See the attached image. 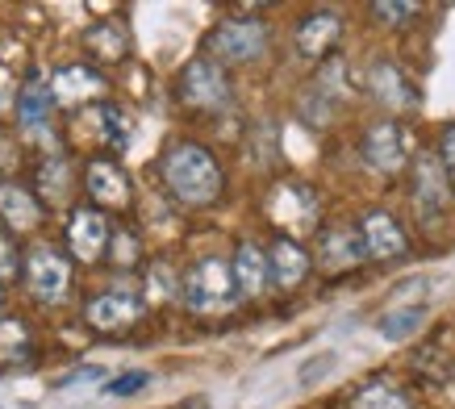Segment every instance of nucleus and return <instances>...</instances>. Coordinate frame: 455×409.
I'll return each instance as SVG.
<instances>
[{"instance_id":"obj_18","label":"nucleus","mask_w":455,"mask_h":409,"mask_svg":"<svg viewBox=\"0 0 455 409\" xmlns=\"http://www.w3.org/2000/svg\"><path fill=\"white\" fill-rule=\"evenodd\" d=\"M42 218H46V209H42V201L34 196L29 184H21V180H0V230H9L17 238V234L38 230Z\"/></svg>"},{"instance_id":"obj_19","label":"nucleus","mask_w":455,"mask_h":409,"mask_svg":"<svg viewBox=\"0 0 455 409\" xmlns=\"http://www.w3.org/2000/svg\"><path fill=\"white\" fill-rule=\"evenodd\" d=\"M230 280H235V297L238 301H259L272 280H267V255L259 243H238L230 255Z\"/></svg>"},{"instance_id":"obj_10","label":"nucleus","mask_w":455,"mask_h":409,"mask_svg":"<svg viewBox=\"0 0 455 409\" xmlns=\"http://www.w3.org/2000/svg\"><path fill=\"white\" fill-rule=\"evenodd\" d=\"M147 314V305L134 288H100L97 297L84 305V322L97 330V334H125L134 330Z\"/></svg>"},{"instance_id":"obj_22","label":"nucleus","mask_w":455,"mask_h":409,"mask_svg":"<svg viewBox=\"0 0 455 409\" xmlns=\"http://www.w3.org/2000/svg\"><path fill=\"white\" fill-rule=\"evenodd\" d=\"M84 51L92 63H125L130 59V29L122 21H92L84 29Z\"/></svg>"},{"instance_id":"obj_30","label":"nucleus","mask_w":455,"mask_h":409,"mask_svg":"<svg viewBox=\"0 0 455 409\" xmlns=\"http://www.w3.org/2000/svg\"><path fill=\"white\" fill-rule=\"evenodd\" d=\"M105 255H113V263H122V268H134L139 263V234H130L125 226H113V238H109V251Z\"/></svg>"},{"instance_id":"obj_31","label":"nucleus","mask_w":455,"mask_h":409,"mask_svg":"<svg viewBox=\"0 0 455 409\" xmlns=\"http://www.w3.org/2000/svg\"><path fill=\"white\" fill-rule=\"evenodd\" d=\"M435 159H439L443 176L451 180V188H455V122H451V125H443V134H439V150H435Z\"/></svg>"},{"instance_id":"obj_1","label":"nucleus","mask_w":455,"mask_h":409,"mask_svg":"<svg viewBox=\"0 0 455 409\" xmlns=\"http://www.w3.org/2000/svg\"><path fill=\"white\" fill-rule=\"evenodd\" d=\"M159 180L167 196L184 209H209L226 196V167L205 142L180 138L159 155Z\"/></svg>"},{"instance_id":"obj_14","label":"nucleus","mask_w":455,"mask_h":409,"mask_svg":"<svg viewBox=\"0 0 455 409\" xmlns=\"http://www.w3.org/2000/svg\"><path fill=\"white\" fill-rule=\"evenodd\" d=\"M263 255H267V280H272V288H280V293L301 288L305 280H309V272H314V255H309L297 238H289V234H276L272 246H263Z\"/></svg>"},{"instance_id":"obj_13","label":"nucleus","mask_w":455,"mask_h":409,"mask_svg":"<svg viewBox=\"0 0 455 409\" xmlns=\"http://www.w3.org/2000/svg\"><path fill=\"white\" fill-rule=\"evenodd\" d=\"M368 255H363V243H359V230L347 226V221H334V226H322L317 234V268L326 276H347L363 268Z\"/></svg>"},{"instance_id":"obj_6","label":"nucleus","mask_w":455,"mask_h":409,"mask_svg":"<svg viewBox=\"0 0 455 409\" xmlns=\"http://www.w3.org/2000/svg\"><path fill=\"white\" fill-rule=\"evenodd\" d=\"M359 159L376 176H397L410 167V134L401 122H372L359 138Z\"/></svg>"},{"instance_id":"obj_16","label":"nucleus","mask_w":455,"mask_h":409,"mask_svg":"<svg viewBox=\"0 0 455 409\" xmlns=\"http://www.w3.org/2000/svg\"><path fill=\"white\" fill-rule=\"evenodd\" d=\"M292 42H297V55L309 59V63H322V59L334 55V46L343 42V17L331 13V9H317V13H305L292 29Z\"/></svg>"},{"instance_id":"obj_4","label":"nucleus","mask_w":455,"mask_h":409,"mask_svg":"<svg viewBox=\"0 0 455 409\" xmlns=\"http://www.w3.org/2000/svg\"><path fill=\"white\" fill-rule=\"evenodd\" d=\"M230 96H235V88H230V71L221 68V63H213L209 55H196V59H188V63L180 68L176 100L184 105V109L221 113L226 105H230Z\"/></svg>"},{"instance_id":"obj_12","label":"nucleus","mask_w":455,"mask_h":409,"mask_svg":"<svg viewBox=\"0 0 455 409\" xmlns=\"http://www.w3.org/2000/svg\"><path fill=\"white\" fill-rule=\"evenodd\" d=\"M359 243H363V255L376 263H397L410 255V234L401 226L393 213L385 209H368L363 218H359Z\"/></svg>"},{"instance_id":"obj_36","label":"nucleus","mask_w":455,"mask_h":409,"mask_svg":"<svg viewBox=\"0 0 455 409\" xmlns=\"http://www.w3.org/2000/svg\"><path fill=\"white\" fill-rule=\"evenodd\" d=\"M0 309H4V293H0Z\"/></svg>"},{"instance_id":"obj_17","label":"nucleus","mask_w":455,"mask_h":409,"mask_svg":"<svg viewBox=\"0 0 455 409\" xmlns=\"http://www.w3.org/2000/svg\"><path fill=\"white\" fill-rule=\"evenodd\" d=\"M51 96H55V105H68V109H80V105H92L105 96V76H100L92 63H68V68H59L51 76Z\"/></svg>"},{"instance_id":"obj_33","label":"nucleus","mask_w":455,"mask_h":409,"mask_svg":"<svg viewBox=\"0 0 455 409\" xmlns=\"http://www.w3.org/2000/svg\"><path fill=\"white\" fill-rule=\"evenodd\" d=\"M331 368H334V355H317V364H305V368H301V384L322 381Z\"/></svg>"},{"instance_id":"obj_29","label":"nucleus","mask_w":455,"mask_h":409,"mask_svg":"<svg viewBox=\"0 0 455 409\" xmlns=\"http://www.w3.org/2000/svg\"><path fill=\"white\" fill-rule=\"evenodd\" d=\"M21 263H26V251L17 243L9 230H0V288L13 285L17 276H21Z\"/></svg>"},{"instance_id":"obj_3","label":"nucleus","mask_w":455,"mask_h":409,"mask_svg":"<svg viewBox=\"0 0 455 409\" xmlns=\"http://www.w3.org/2000/svg\"><path fill=\"white\" fill-rule=\"evenodd\" d=\"M180 301L184 309L196 317H209V314H226L235 305V280H230V263L218 260V255H205L196 260L188 272L180 276Z\"/></svg>"},{"instance_id":"obj_20","label":"nucleus","mask_w":455,"mask_h":409,"mask_svg":"<svg viewBox=\"0 0 455 409\" xmlns=\"http://www.w3.org/2000/svg\"><path fill=\"white\" fill-rule=\"evenodd\" d=\"M13 109H17V125H21L26 134H46L51 113H55V96H51V84L42 80L38 71H34V76L17 88Z\"/></svg>"},{"instance_id":"obj_2","label":"nucleus","mask_w":455,"mask_h":409,"mask_svg":"<svg viewBox=\"0 0 455 409\" xmlns=\"http://www.w3.org/2000/svg\"><path fill=\"white\" fill-rule=\"evenodd\" d=\"M272 46V34H267V21L259 17H226L205 34V55L221 68H251L259 63Z\"/></svg>"},{"instance_id":"obj_35","label":"nucleus","mask_w":455,"mask_h":409,"mask_svg":"<svg viewBox=\"0 0 455 409\" xmlns=\"http://www.w3.org/2000/svg\"><path fill=\"white\" fill-rule=\"evenodd\" d=\"M17 88H21V84H17L13 76H9V68L0 63V109H4V105H13V100H17Z\"/></svg>"},{"instance_id":"obj_5","label":"nucleus","mask_w":455,"mask_h":409,"mask_svg":"<svg viewBox=\"0 0 455 409\" xmlns=\"http://www.w3.org/2000/svg\"><path fill=\"white\" fill-rule=\"evenodd\" d=\"M21 280L38 305H63L71 293V260L51 243L29 246L26 263H21Z\"/></svg>"},{"instance_id":"obj_11","label":"nucleus","mask_w":455,"mask_h":409,"mask_svg":"<svg viewBox=\"0 0 455 409\" xmlns=\"http://www.w3.org/2000/svg\"><path fill=\"white\" fill-rule=\"evenodd\" d=\"M363 88L372 92V100H380L385 109L393 113H414L422 105V92L418 84L410 80V71L393 63V59H372L368 63V76H363Z\"/></svg>"},{"instance_id":"obj_25","label":"nucleus","mask_w":455,"mask_h":409,"mask_svg":"<svg viewBox=\"0 0 455 409\" xmlns=\"http://www.w3.org/2000/svg\"><path fill=\"white\" fill-rule=\"evenodd\" d=\"M139 297H142V305H151V301H180L176 272H172L167 263H151V268H147V288H142Z\"/></svg>"},{"instance_id":"obj_7","label":"nucleus","mask_w":455,"mask_h":409,"mask_svg":"<svg viewBox=\"0 0 455 409\" xmlns=\"http://www.w3.org/2000/svg\"><path fill=\"white\" fill-rule=\"evenodd\" d=\"M455 201L451 180L443 176V167L435 155H418L410 159V204L422 221H439Z\"/></svg>"},{"instance_id":"obj_24","label":"nucleus","mask_w":455,"mask_h":409,"mask_svg":"<svg viewBox=\"0 0 455 409\" xmlns=\"http://www.w3.org/2000/svg\"><path fill=\"white\" fill-rule=\"evenodd\" d=\"M97 122H100V142L109 150H125L130 147V134H134V125H130V113L122 105H97Z\"/></svg>"},{"instance_id":"obj_32","label":"nucleus","mask_w":455,"mask_h":409,"mask_svg":"<svg viewBox=\"0 0 455 409\" xmlns=\"http://www.w3.org/2000/svg\"><path fill=\"white\" fill-rule=\"evenodd\" d=\"M147 384H151L147 372H122V376H113V381L105 384V393L109 397H134L139 389H147Z\"/></svg>"},{"instance_id":"obj_23","label":"nucleus","mask_w":455,"mask_h":409,"mask_svg":"<svg viewBox=\"0 0 455 409\" xmlns=\"http://www.w3.org/2000/svg\"><path fill=\"white\" fill-rule=\"evenodd\" d=\"M422 322H427V305H401V309H388L376 317V334L385 342H405L410 334H418Z\"/></svg>"},{"instance_id":"obj_15","label":"nucleus","mask_w":455,"mask_h":409,"mask_svg":"<svg viewBox=\"0 0 455 409\" xmlns=\"http://www.w3.org/2000/svg\"><path fill=\"white\" fill-rule=\"evenodd\" d=\"M272 221H276L280 230L292 234H309L317 230V192L309 188V184H280L276 192H272Z\"/></svg>"},{"instance_id":"obj_8","label":"nucleus","mask_w":455,"mask_h":409,"mask_svg":"<svg viewBox=\"0 0 455 409\" xmlns=\"http://www.w3.org/2000/svg\"><path fill=\"white\" fill-rule=\"evenodd\" d=\"M84 192H88V204L100 209V213H125L134 204V188H130V176L125 167L109 155H97L84 164Z\"/></svg>"},{"instance_id":"obj_9","label":"nucleus","mask_w":455,"mask_h":409,"mask_svg":"<svg viewBox=\"0 0 455 409\" xmlns=\"http://www.w3.org/2000/svg\"><path fill=\"white\" fill-rule=\"evenodd\" d=\"M63 238H68V251L76 263H100L105 251H109L113 221H109V213H100L92 204H76V209H68Z\"/></svg>"},{"instance_id":"obj_26","label":"nucleus","mask_w":455,"mask_h":409,"mask_svg":"<svg viewBox=\"0 0 455 409\" xmlns=\"http://www.w3.org/2000/svg\"><path fill=\"white\" fill-rule=\"evenodd\" d=\"M347 409H414L405 401V393H397L393 384H368V389H359L351 397V405Z\"/></svg>"},{"instance_id":"obj_27","label":"nucleus","mask_w":455,"mask_h":409,"mask_svg":"<svg viewBox=\"0 0 455 409\" xmlns=\"http://www.w3.org/2000/svg\"><path fill=\"white\" fill-rule=\"evenodd\" d=\"M29 351V326L21 317H0V364H13Z\"/></svg>"},{"instance_id":"obj_34","label":"nucleus","mask_w":455,"mask_h":409,"mask_svg":"<svg viewBox=\"0 0 455 409\" xmlns=\"http://www.w3.org/2000/svg\"><path fill=\"white\" fill-rule=\"evenodd\" d=\"M88 381H105V372H100V368H76V372H68V376L59 381V389H71V384H88Z\"/></svg>"},{"instance_id":"obj_21","label":"nucleus","mask_w":455,"mask_h":409,"mask_svg":"<svg viewBox=\"0 0 455 409\" xmlns=\"http://www.w3.org/2000/svg\"><path fill=\"white\" fill-rule=\"evenodd\" d=\"M76 188V167L68 155H46L38 164V180H34V196L42 201V209H59L71 201Z\"/></svg>"},{"instance_id":"obj_28","label":"nucleus","mask_w":455,"mask_h":409,"mask_svg":"<svg viewBox=\"0 0 455 409\" xmlns=\"http://www.w3.org/2000/svg\"><path fill=\"white\" fill-rule=\"evenodd\" d=\"M368 13H372V21H380V26H388V29H405V26H414L418 17H422V9H418V4L385 0V4H372Z\"/></svg>"}]
</instances>
